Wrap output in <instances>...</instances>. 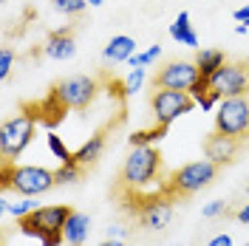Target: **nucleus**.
Listing matches in <instances>:
<instances>
[{
  "label": "nucleus",
  "instance_id": "nucleus-1",
  "mask_svg": "<svg viewBox=\"0 0 249 246\" xmlns=\"http://www.w3.org/2000/svg\"><path fill=\"white\" fill-rule=\"evenodd\" d=\"M113 195L122 204L124 212L139 215L142 210L153 207L159 201L170 198L167 195V170H164V156L153 144L144 147H130V156L124 158L122 170L116 176Z\"/></svg>",
  "mask_w": 249,
  "mask_h": 246
},
{
  "label": "nucleus",
  "instance_id": "nucleus-2",
  "mask_svg": "<svg viewBox=\"0 0 249 246\" xmlns=\"http://www.w3.org/2000/svg\"><path fill=\"white\" fill-rule=\"evenodd\" d=\"M71 207L57 204V207H40L31 210L29 215L17 218V229L29 238H37L43 246H60L65 241V224L71 218Z\"/></svg>",
  "mask_w": 249,
  "mask_h": 246
},
{
  "label": "nucleus",
  "instance_id": "nucleus-3",
  "mask_svg": "<svg viewBox=\"0 0 249 246\" xmlns=\"http://www.w3.org/2000/svg\"><path fill=\"white\" fill-rule=\"evenodd\" d=\"M215 178H218V164H213L210 158L190 161V164L173 170L167 176V195H170V201H184L196 193H201L204 187H210Z\"/></svg>",
  "mask_w": 249,
  "mask_h": 246
},
{
  "label": "nucleus",
  "instance_id": "nucleus-4",
  "mask_svg": "<svg viewBox=\"0 0 249 246\" xmlns=\"http://www.w3.org/2000/svg\"><path fill=\"white\" fill-rule=\"evenodd\" d=\"M57 187L54 170L46 167H20L15 161L3 158V190H15L20 195H40Z\"/></svg>",
  "mask_w": 249,
  "mask_h": 246
},
{
  "label": "nucleus",
  "instance_id": "nucleus-5",
  "mask_svg": "<svg viewBox=\"0 0 249 246\" xmlns=\"http://www.w3.org/2000/svg\"><path fill=\"white\" fill-rule=\"evenodd\" d=\"M34 130H37V116L23 105V110L15 119H6L0 124V153H3V158H9V161L17 158L34 139Z\"/></svg>",
  "mask_w": 249,
  "mask_h": 246
},
{
  "label": "nucleus",
  "instance_id": "nucleus-6",
  "mask_svg": "<svg viewBox=\"0 0 249 246\" xmlns=\"http://www.w3.org/2000/svg\"><path fill=\"white\" fill-rule=\"evenodd\" d=\"M215 130L241 141L249 139V96H227L218 102Z\"/></svg>",
  "mask_w": 249,
  "mask_h": 246
},
{
  "label": "nucleus",
  "instance_id": "nucleus-7",
  "mask_svg": "<svg viewBox=\"0 0 249 246\" xmlns=\"http://www.w3.org/2000/svg\"><path fill=\"white\" fill-rule=\"evenodd\" d=\"M96 91H99V82L93 77H85V74H77V77H68L57 82L51 93L60 99L62 105L68 110H88L93 105V99H96Z\"/></svg>",
  "mask_w": 249,
  "mask_h": 246
},
{
  "label": "nucleus",
  "instance_id": "nucleus-8",
  "mask_svg": "<svg viewBox=\"0 0 249 246\" xmlns=\"http://www.w3.org/2000/svg\"><path fill=\"white\" fill-rule=\"evenodd\" d=\"M153 96H150V108H153V119L156 124L161 127H170L178 116H184L193 110L196 99L193 93L187 91H170V88H153Z\"/></svg>",
  "mask_w": 249,
  "mask_h": 246
},
{
  "label": "nucleus",
  "instance_id": "nucleus-9",
  "mask_svg": "<svg viewBox=\"0 0 249 246\" xmlns=\"http://www.w3.org/2000/svg\"><path fill=\"white\" fill-rule=\"evenodd\" d=\"M210 88L221 93V99H227V96H249V60L224 62L210 77Z\"/></svg>",
  "mask_w": 249,
  "mask_h": 246
},
{
  "label": "nucleus",
  "instance_id": "nucleus-10",
  "mask_svg": "<svg viewBox=\"0 0 249 246\" xmlns=\"http://www.w3.org/2000/svg\"><path fill=\"white\" fill-rule=\"evenodd\" d=\"M201 79L198 65L184 60H167L153 74V88H170V91H193V85Z\"/></svg>",
  "mask_w": 249,
  "mask_h": 246
},
{
  "label": "nucleus",
  "instance_id": "nucleus-11",
  "mask_svg": "<svg viewBox=\"0 0 249 246\" xmlns=\"http://www.w3.org/2000/svg\"><path fill=\"white\" fill-rule=\"evenodd\" d=\"M244 144H247V141H241V139H235V136H224V133L213 130L210 136L204 139V156H207L213 164L224 167V164H232L235 158H238V153L244 150Z\"/></svg>",
  "mask_w": 249,
  "mask_h": 246
},
{
  "label": "nucleus",
  "instance_id": "nucleus-12",
  "mask_svg": "<svg viewBox=\"0 0 249 246\" xmlns=\"http://www.w3.org/2000/svg\"><path fill=\"white\" fill-rule=\"evenodd\" d=\"M173 204H176V201H170V198L159 201V204H153V207L142 210L139 215H136V221H139L144 229H150V232L167 229V227H170V221H173Z\"/></svg>",
  "mask_w": 249,
  "mask_h": 246
},
{
  "label": "nucleus",
  "instance_id": "nucleus-13",
  "mask_svg": "<svg viewBox=\"0 0 249 246\" xmlns=\"http://www.w3.org/2000/svg\"><path fill=\"white\" fill-rule=\"evenodd\" d=\"M46 57L51 60H71L77 54V43H74V29H60V31H51L46 40Z\"/></svg>",
  "mask_w": 249,
  "mask_h": 246
},
{
  "label": "nucleus",
  "instance_id": "nucleus-14",
  "mask_svg": "<svg viewBox=\"0 0 249 246\" xmlns=\"http://www.w3.org/2000/svg\"><path fill=\"white\" fill-rule=\"evenodd\" d=\"M133 54H136V43H133V37H124V34L110 37V43L102 51V57L108 62H124V60H130Z\"/></svg>",
  "mask_w": 249,
  "mask_h": 246
},
{
  "label": "nucleus",
  "instance_id": "nucleus-15",
  "mask_svg": "<svg viewBox=\"0 0 249 246\" xmlns=\"http://www.w3.org/2000/svg\"><path fill=\"white\" fill-rule=\"evenodd\" d=\"M91 232V218L82 215V212H71L68 224H65V244L68 246H82L85 238Z\"/></svg>",
  "mask_w": 249,
  "mask_h": 246
},
{
  "label": "nucleus",
  "instance_id": "nucleus-16",
  "mask_svg": "<svg viewBox=\"0 0 249 246\" xmlns=\"http://www.w3.org/2000/svg\"><path fill=\"white\" fill-rule=\"evenodd\" d=\"M102 150H105V130H96L77 153H74V158H77L82 167H91V164H96V158L102 156Z\"/></svg>",
  "mask_w": 249,
  "mask_h": 246
},
{
  "label": "nucleus",
  "instance_id": "nucleus-17",
  "mask_svg": "<svg viewBox=\"0 0 249 246\" xmlns=\"http://www.w3.org/2000/svg\"><path fill=\"white\" fill-rule=\"evenodd\" d=\"M224 62H227V57H224V51H218V48H201V51L196 54V65H198V74H201L204 79L213 77Z\"/></svg>",
  "mask_w": 249,
  "mask_h": 246
},
{
  "label": "nucleus",
  "instance_id": "nucleus-18",
  "mask_svg": "<svg viewBox=\"0 0 249 246\" xmlns=\"http://www.w3.org/2000/svg\"><path fill=\"white\" fill-rule=\"evenodd\" d=\"M170 37L178 40L181 46H190V48L198 46V37H196V31L190 26V15H187V12H181V15L176 17V23L170 26Z\"/></svg>",
  "mask_w": 249,
  "mask_h": 246
},
{
  "label": "nucleus",
  "instance_id": "nucleus-19",
  "mask_svg": "<svg viewBox=\"0 0 249 246\" xmlns=\"http://www.w3.org/2000/svg\"><path fill=\"white\" fill-rule=\"evenodd\" d=\"M167 136V127H161V124H153L150 130H136V133H130V147H144V144H153L159 139Z\"/></svg>",
  "mask_w": 249,
  "mask_h": 246
},
{
  "label": "nucleus",
  "instance_id": "nucleus-20",
  "mask_svg": "<svg viewBox=\"0 0 249 246\" xmlns=\"http://www.w3.org/2000/svg\"><path fill=\"white\" fill-rule=\"evenodd\" d=\"M82 164L77 161H71V164H62L60 170H54V176H57V184H77L79 178H82Z\"/></svg>",
  "mask_w": 249,
  "mask_h": 246
},
{
  "label": "nucleus",
  "instance_id": "nucleus-21",
  "mask_svg": "<svg viewBox=\"0 0 249 246\" xmlns=\"http://www.w3.org/2000/svg\"><path fill=\"white\" fill-rule=\"evenodd\" d=\"M48 150L57 156L62 164H71V161H77V158H74V153H71V150L62 144V139H60V136H54V133H48ZM77 164H79V161H77Z\"/></svg>",
  "mask_w": 249,
  "mask_h": 246
},
{
  "label": "nucleus",
  "instance_id": "nucleus-22",
  "mask_svg": "<svg viewBox=\"0 0 249 246\" xmlns=\"http://www.w3.org/2000/svg\"><path fill=\"white\" fill-rule=\"evenodd\" d=\"M54 3V9L62 12L65 17H79L85 12V6H88V0H51Z\"/></svg>",
  "mask_w": 249,
  "mask_h": 246
},
{
  "label": "nucleus",
  "instance_id": "nucleus-23",
  "mask_svg": "<svg viewBox=\"0 0 249 246\" xmlns=\"http://www.w3.org/2000/svg\"><path fill=\"white\" fill-rule=\"evenodd\" d=\"M142 82H144V68H133V71L124 77V88H127V96H133V93L139 91Z\"/></svg>",
  "mask_w": 249,
  "mask_h": 246
},
{
  "label": "nucleus",
  "instance_id": "nucleus-24",
  "mask_svg": "<svg viewBox=\"0 0 249 246\" xmlns=\"http://www.w3.org/2000/svg\"><path fill=\"white\" fill-rule=\"evenodd\" d=\"M12 62H15V51H12V48H3V51H0V79H9Z\"/></svg>",
  "mask_w": 249,
  "mask_h": 246
},
{
  "label": "nucleus",
  "instance_id": "nucleus-25",
  "mask_svg": "<svg viewBox=\"0 0 249 246\" xmlns=\"http://www.w3.org/2000/svg\"><path fill=\"white\" fill-rule=\"evenodd\" d=\"M218 215H232L230 207H227L224 201H213V204L204 207V218H218Z\"/></svg>",
  "mask_w": 249,
  "mask_h": 246
},
{
  "label": "nucleus",
  "instance_id": "nucleus-26",
  "mask_svg": "<svg viewBox=\"0 0 249 246\" xmlns=\"http://www.w3.org/2000/svg\"><path fill=\"white\" fill-rule=\"evenodd\" d=\"M3 210H6V212H12V215H17V218H23V215H29V212H31V201H20V204H3Z\"/></svg>",
  "mask_w": 249,
  "mask_h": 246
},
{
  "label": "nucleus",
  "instance_id": "nucleus-27",
  "mask_svg": "<svg viewBox=\"0 0 249 246\" xmlns=\"http://www.w3.org/2000/svg\"><path fill=\"white\" fill-rule=\"evenodd\" d=\"M207 246H232V238H230V235H215Z\"/></svg>",
  "mask_w": 249,
  "mask_h": 246
},
{
  "label": "nucleus",
  "instance_id": "nucleus-28",
  "mask_svg": "<svg viewBox=\"0 0 249 246\" xmlns=\"http://www.w3.org/2000/svg\"><path fill=\"white\" fill-rule=\"evenodd\" d=\"M235 20H241V23H247L249 26V6H241V9H235Z\"/></svg>",
  "mask_w": 249,
  "mask_h": 246
},
{
  "label": "nucleus",
  "instance_id": "nucleus-29",
  "mask_svg": "<svg viewBox=\"0 0 249 246\" xmlns=\"http://www.w3.org/2000/svg\"><path fill=\"white\" fill-rule=\"evenodd\" d=\"M235 218H238L241 224H249V204H244V207H241V210L235 212Z\"/></svg>",
  "mask_w": 249,
  "mask_h": 246
},
{
  "label": "nucleus",
  "instance_id": "nucleus-30",
  "mask_svg": "<svg viewBox=\"0 0 249 246\" xmlns=\"http://www.w3.org/2000/svg\"><path fill=\"white\" fill-rule=\"evenodd\" d=\"M99 246H124V244L119 241V238H108V241H102Z\"/></svg>",
  "mask_w": 249,
  "mask_h": 246
},
{
  "label": "nucleus",
  "instance_id": "nucleus-31",
  "mask_svg": "<svg viewBox=\"0 0 249 246\" xmlns=\"http://www.w3.org/2000/svg\"><path fill=\"white\" fill-rule=\"evenodd\" d=\"M108 238H122V229H119V227H110V229H108Z\"/></svg>",
  "mask_w": 249,
  "mask_h": 246
},
{
  "label": "nucleus",
  "instance_id": "nucleus-32",
  "mask_svg": "<svg viewBox=\"0 0 249 246\" xmlns=\"http://www.w3.org/2000/svg\"><path fill=\"white\" fill-rule=\"evenodd\" d=\"M88 3H91V6H102V3H105V0H88Z\"/></svg>",
  "mask_w": 249,
  "mask_h": 246
},
{
  "label": "nucleus",
  "instance_id": "nucleus-33",
  "mask_svg": "<svg viewBox=\"0 0 249 246\" xmlns=\"http://www.w3.org/2000/svg\"><path fill=\"white\" fill-rule=\"evenodd\" d=\"M247 195H249V184H247Z\"/></svg>",
  "mask_w": 249,
  "mask_h": 246
},
{
  "label": "nucleus",
  "instance_id": "nucleus-34",
  "mask_svg": "<svg viewBox=\"0 0 249 246\" xmlns=\"http://www.w3.org/2000/svg\"><path fill=\"white\" fill-rule=\"evenodd\" d=\"M0 3H6V0H0Z\"/></svg>",
  "mask_w": 249,
  "mask_h": 246
},
{
  "label": "nucleus",
  "instance_id": "nucleus-35",
  "mask_svg": "<svg viewBox=\"0 0 249 246\" xmlns=\"http://www.w3.org/2000/svg\"><path fill=\"white\" fill-rule=\"evenodd\" d=\"M247 246H249V244H247Z\"/></svg>",
  "mask_w": 249,
  "mask_h": 246
}]
</instances>
